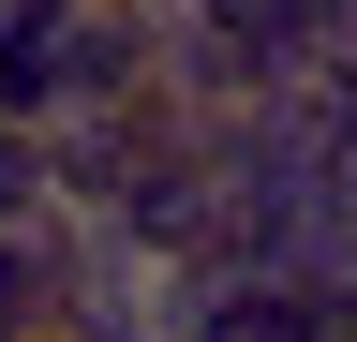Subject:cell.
I'll return each mask as SVG.
<instances>
[{
	"label": "cell",
	"instance_id": "6da1fadb",
	"mask_svg": "<svg viewBox=\"0 0 357 342\" xmlns=\"http://www.w3.org/2000/svg\"><path fill=\"white\" fill-rule=\"evenodd\" d=\"M89 268H105V224H89V238H60V224H0V342H75Z\"/></svg>",
	"mask_w": 357,
	"mask_h": 342
}]
</instances>
